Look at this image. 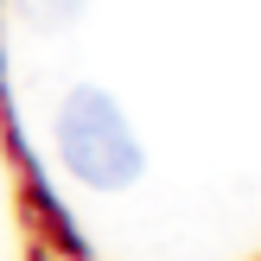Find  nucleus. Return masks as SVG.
Instances as JSON below:
<instances>
[{"label": "nucleus", "instance_id": "2", "mask_svg": "<svg viewBox=\"0 0 261 261\" xmlns=\"http://www.w3.org/2000/svg\"><path fill=\"white\" fill-rule=\"evenodd\" d=\"M89 0H13V13H19V25H32V32H64V25L83 19Z\"/></svg>", "mask_w": 261, "mask_h": 261}, {"label": "nucleus", "instance_id": "1", "mask_svg": "<svg viewBox=\"0 0 261 261\" xmlns=\"http://www.w3.org/2000/svg\"><path fill=\"white\" fill-rule=\"evenodd\" d=\"M51 147H58V166L83 191H127L147 172V147H140L134 121L102 83L64 89L58 115H51Z\"/></svg>", "mask_w": 261, "mask_h": 261}]
</instances>
